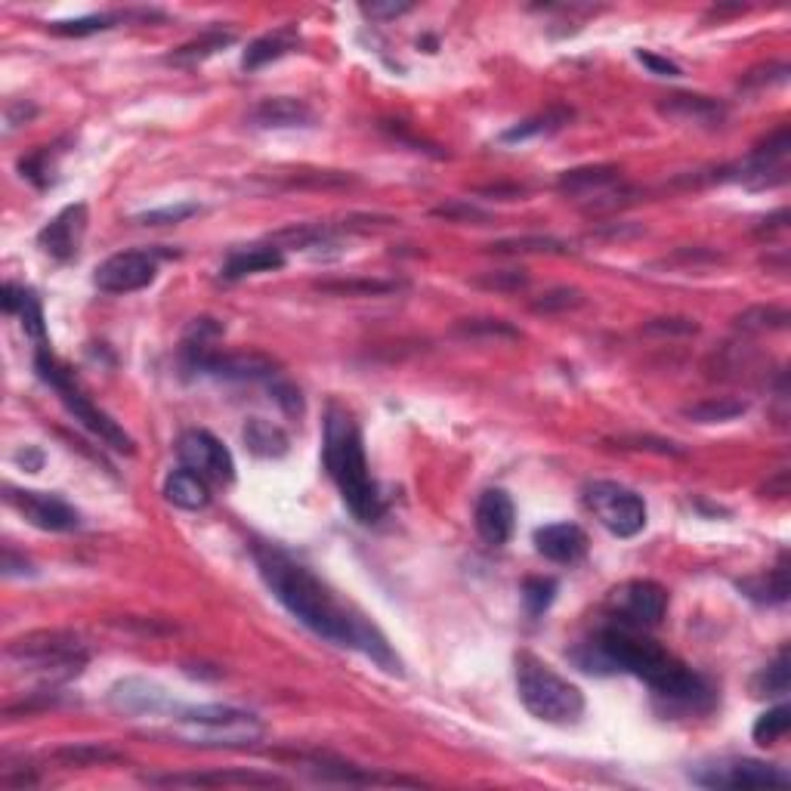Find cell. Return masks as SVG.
Segmentation results:
<instances>
[{"label":"cell","instance_id":"1","mask_svg":"<svg viewBox=\"0 0 791 791\" xmlns=\"http://www.w3.org/2000/svg\"><path fill=\"white\" fill-rule=\"evenodd\" d=\"M253 557H257V569L267 581V588L300 625H306L324 640H331L334 647L359 649L362 656H368L375 665L390 674H402V662L393 647L387 644V637L362 615L343 610L306 566L291 559L288 554H282L279 547H257Z\"/></svg>","mask_w":791,"mask_h":791},{"label":"cell","instance_id":"2","mask_svg":"<svg viewBox=\"0 0 791 791\" xmlns=\"http://www.w3.org/2000/svg\"><path fill=\"white\" fill-rule=\"evenodd\" d=\"M578 662L585 671H628L634 677L647 681L659 696L681 701L686 708L711 705V686L656 640L644 637L640 628H628V625L603 628L585 647V652H578Z\"/></svg>","mask_w":791,"mask_h":791},{"label":"cell","instance_id":"3","mask_svg":"<svg viewBox=\"0 0 791 791\" xmlns=\"http://www.w3.org/2000/svg\"><path fill=\"white\" fill-rule=\"evenodd\" d=\"M322 461L328 476L341 492L343 504L350 507V513L365 526H375L387 507H383L378 483L371 480V470H368L359 424L353 421V414L338 405H331L324 417Z\"/></svg>","mask_w":791,"mask_h":791},{"label":"cell","instance_id":"4","mask_svg":"<svg viewBox=\"0 0 791 791\" xmlns=\"http://www.w3.org/2000/svg\"><path fill=\"white\" fill-rule=\"evenodd\" d=\"M174 736L204 748H245L263 739V723L233 705H192L174 711Z\"/></svg>","mask_w":791,"mask_h":791},{"label":"cell","instance_id":"5","mask_svg":"<svg viewBox=\"0 0 791 791\" xmlns=\"http://www.w3.org/2000/svg\"><path fill=\"white\" fill-rule=\"evenodd\" d=\"M517 693L526 711L544 723H576L585 715V693L529 652L517 656Z\"/></svg>","mask_w":791,"mask_h":791},{"label":"cell","instance_id":"6","mask_svg":"<svg viewBox=\"0 0 791 791\" xmlns=\"http://www.w3.org/2000/svg\"><path fill=\"white\" fill-rule=\"evenodd\" d=\"M7 656L25 671L44 674L50 684H62L78 677L87 665V647L72 630H32L25 637L10 640Z\"/></svg>","mask_w":791,"mask_h":791},{"label":"cell","instance_id":"7","mask_svg":"<svg viewBox=\"0 0 791 791\" xmlns=\"http://www.w3.org/2000/svg\"><path fill=\"white\" fill-rule=\"evenodd\" d=\"M35 368H37V378L54 387L56 393H59V399H62V405L69 409V414H72L84 430H91L96 439H103V442L111 446L115 451H127V454L133 451V439H130V436H127V433L121 430L103 409H96L91 399L74 387L69 368H62L44 346L37 350Z\"/></svg>","mask_w":791,"mask_h":791},{"label":"cell","instance_id":"8","mask_svg":"<svg viewBox=\"0 0 791 791\" xmlns=\"http://www.w3.org/2000/svg\"><path fill=\"white\" fill-rule=\"evenodd\" d=\"M588 507L600 520V526L610 529L615 539H634L647 526V504L634 488L622 486V483H610V480L591 483Z\"/></svg>","mask_w":791,"mask_h":791},{"label":"cell","instance_id":"9","mask_svg":"<svg viewBox=\"0 0 791 791\" xmlns=\"http://www.w3.org/2000/svg\"><path fill=\"white\" fill-rule=\"evenodd\" d=\"M689 776L693 782L708 789H786L791 782L786 770L764 760H730V764L699 767Z\"/></svg>","mask_w":791,"mask_h":791},{"label":"cell","instance_id":"10","mask_svg":"<svg viewBox=\"0 0 791 791\" xmlns=\"http://www.w3.org/2000/svg\"><path fill=\"white\" fill-rule=\"evenodd\" d=\"M612 606L618 612V625L628 628H656L668 612V591L659 581L637 578L612 591Z\"/></svg>","mask_w":791,"mask_h":791},{"label":"cell","instance_id":"11","mask_svg":"<svg viewBox=\"0 0 791 791\" xmlns=\"http://www.w3.org/2000/svg\"><path fill=\"white\" fill-rule=\"evenodd\" d=\"M155 272H158V263L149 251H121L111 253L96 267L93 282L106 294H133V291L149 288L155 282Z\"/></svg>","mask_w":791,"mask_h":791},{"label":"cell","instance_id":"12","mask_svg":"<svg viewBox=\"0 0 791 791\" xmlns=\"http://www.w3.org/2000/svg\"><path fill=\"white\" fill-rule=\"evenodd\" d=\"M177 458L182 468L196 470L204 480L214 483H233L235 480V461L229 449L216 439L214 433L208 430H186L177 442Z\"/></svg>","mask_w":791,"mask_h":791},{"label":"cell","instance_id":"13","mask_svg":"<svg viewBox=\"0 0 791 791\" xmlns=\"http://www.w3.org/2000/svg\"><path fill=\"white\" fill-rule=\"evenodd\" d=\"M7 501L10 507H16L25 520L44 529V532H72L81 526V517L72 504H66L56 495L47 492H28V488H13L7 486Z\"/></svg>","mask_w":791,"mask_h":791},{"label":"cell","instance_id":"14","mask_svg":"<svg viewBox=\"0 0 791 791\" xmlns=\"http://www.w3.org/2000/svg\"><path fill=\"white\" fill-rule=\"evenodd\" d=\"M84 233H87V204H69L40 229L37 241L56 260H72L81 248Z\"/></svg>","mask_w":791,"mask_h":791},{"label":"cell","instance_id":"15","mask_svg":"<svg viewBox=\"0 0 791 791\" xmlns=\"http://www.w3.org/2000/svg\"><path fill=\"white\" fill-rule=\"evenodd\" d=\"M513 522H517V510L513 501L504 488H486L476 501V532L480 539L492 544V547H501L513 535Z\"/></svg>","mask_w":791,"mask_h":791},{"label":"cell","instance_id":"16","mask_svg":"<svg viewBox=\"0 0 791 791\" xmlns=\"http://www.w3.org/2000/svg\"><path fill=\"white\" fill-rule=\"evenodd\" d=\"M111 705L125 715H140V718H158L164 711H177V705L164 693L158 684H149L140 677H127L111 689Z\"/></svg>","mask_w":791,"mask_h":791},{"label":"cell","instance_id":"17","mask_svg":"<svg viewBox=\"0 0 791 791\" xmlns=\"http://www.w3.org/2000/svg\"><path fill=\"white\" fill-rule=\"evenodd\" d=\"M535 551L551 563L572 566L588 554V535L576 522H554L535 532Z\"/></svg>","mask_w":791,"mask_h":791},{"label":"cell","instance_id":"18","mask_svg":"<svg viewBox=\"0 0 791 791\" xmlns=\"http://www.w3.org/2000/svg\"><path fill=\"white\" fill-rule=\"evenodd\" d=\"M285 267V253L279 245H251V248H238L226 257L223 263V279L226 282H238L245 275H257V272L282 270Z\"/></svg>","mask_w":791,"mask_h":791},{"label":"cell","instance_id":"19","mask_svg":"<svg viewBox=\"0 0 791 791\" xmlns=\"http://www.w3.org/2000/svg\"><path fill=\"white\" fill-rule=\"evenodd\" d=\"M253 127H267V130H282V127H309L316 121L312 108L300 103V99H291V96H272L263 99L260 106H253L251 111Z\"/></svg>","mask_w":791,"mask_h":791},{"label":"cell","instance_id":"20","mask_svg":"<svg viewBox=\"0 0 791 791\" xmlns=\"http://www.w3.org/2000/svg\"><path fill=\"white\" fill-rule=\"evenodd\" d=\"M618 177V167L612 164H593V167H576V170H566L559 177L557 189L563 196L569 198H591V196H606Z\"/></svg>","mask_w":791,"mask_h":791},{"label":"cell","instance_id":"21","mask_svg":"<svg viewBox=\"0 0 791 791\" xmlns=\"http://www.w3.org/2000/svg\"><path fill=\"white\" fill-rule=\"evenodd\" d=\"M164 498L174 507H180V510H204L211 504V488H208V480L201 473L180 468L174 470V473H167Z\"/></svg>","mask_w":791,"mask_h":791},{"label":"cell","instance_id":"22","mask_svg":"<svg viewBox=\"0 0 791 791\" xmlns=\"http://www.w3.org/2000/svg\"><path fill=\"white\" fill-rule=\"evenodd\" d=\"M297 44H300L297 28H291V25L275 28L270 35L257 37L253 44H248V50L241 56V69H245V72H257V69H263L272 59H282L285 54H291Z\"/></svg>","mask_w":791,"mask_h":791},{"label":"cell","instance_id":"23","mask_svg":"<svg viewBox=\"0 0 791 791\" xmlns=\"http://www.w3.org/2000/svg\"><path fill=\"white\" fill-rule=\"evenodd\" d=\"M149 782L158 786H285L279 776L229 770V774H177V776H149Z\"/></svg>","mask_w":791,"mask_h":791},{"label":"cell","instance_id":"24","mask_svg":"<svg viewBox=\"0 0 791 791\" xmlns=\"http://www.w3.org/2000/svg\"><path fill=\"white\" fill-rule=\"evenodd\" d=\"M241 439H245L248 451L257 454V458H282L291 449L288 433L282 430L279 424L267 421V417H251L245 424V430H241Z\"/></svg>","mask_w":791,"mask_h":791},{"label":"cell","instance_id":"25","mask_svg":"<svg viewBox=\"0 0 791 791\" xmlns=\"http://www.w3.org/2000/svg\"><path fill=\"white\" fill-rule=\"evenodd\" d=\"M0 304L7 312H16L19 319H22V328L32 334V338H44V309H40V300L35 297V291L28 288H19L13 282H7L3 291H0Z\"/></svg>","mask_w":791,"mask_h":791},{"label":"cell","instance_id":"26","mask_svg":"<svg viewBox=\"0 0 791 791\" xmlns=\"http://www.w3.org/2000/svg\"><path fill=\"white\" fill-rule=\"evenodd\" d=\"M668 115L674 118H684V121H696V125H715L723 118V106L708 99V96H689V93H677L671 96L665 106Z\"/></svg>","mask_w":791,"mask_h":791},{"label":"cell","instance_id":"27","mask_svg":"<svg viewBox=\"0 0 791 791\" xmlns=\"http://www.w3.org/2000/svg\"><path fill=\"white\" fill-rule=\"evenodd\" d=\"M748 412V402L742 399H730V396H718V399H701L696 405H686L684 417L696 421V424H727L736 421Z\"/></svg>","mask_w":791,"mask_h":791},{"label":"cell","instance_id":"28","mask_svg":"<svg viewBox=\"0 0 791 791\" xmlns=\"http://www.w3.org/2000/svg\"><path fill=\"white\" fill-rule=\"evenodd\" d=\"M739 588L760 603H786L789 600V569H786V563H779L770 576L739 581Z\"/></svg>","mask_w":791,"mask_h":791},{"label":"cell","instance_id":"29","mask_svg":"<svg viewBox=\"0 0 791 791\" xmlns=\"http://www.w3.org/2000/svg\"><path fill=\"white\" fill-rule=\"evenodd\" d=\"M752 689H755V696H770V699L789 693V649H782L774 662L757 674L752 681Z\"/></svg>","mask_w":791,"mask_h":791},{"label":"cell","instance_id":"30","mask_svg":"<svg viewBox=\"0 0 791 791\" xmlns=\"http://www.w3.org/2000/svg\"><path fill=\"white\" fill-rule=\"evenodd\" d=\"M566 111H547V115H535V118H529V121H520V125H513L510 130H504L501 133V143H526V140H532V137H544V133H554L559 127L566 125Z\"/></svg>","mask_w":791,"mask_h":791},{"label":"cell","instance_id":"31","mask_svg":"<svg viewBox=\"0 0 791 791\" xmlns=\"http://www.w3.org/2000/svg\"><path fill=\"white\" fill-rule=\"evenodd\" d=\"M495 253H559L566 251V241L551 238V235H520V238H504L488 245Z\"/></svg>","mask_w":791,"mask_h":791},{"label":"cell","instance_id":"32","mask_svg":"<svg viewBox=\"0 0 791 791\" xmlns=\"http://www.w3.org/2000/svg\"><path fill=\"white\" fill-rule=\"evenodd\" d=\"M233 40H235L233 32H208V35H201L198 40H192V44L180 47L177 54L170 56V62H201V59L214 56L216 50L229 47Z\"/></svg>","mask_w":791,"mask_h":791},{"label":"cell","instance_id":"33","mask_svg":"<svg viewBox=\"0 0 791 791\" xmlns=\"http://www.w3.org/2000/svg\"><path fill=\"white\" fill-rule=\"evenodd\" d=\"M789 727H791V708L789 705H776V708L764 711V715L757 718L752 736H755V742H760V745H774V742H779V739L789 733Z\"/></svg>","mask_w":791,"mask_h":791},{"label":"cell","instance_id":"34","mask_svg":"<svg viewBox=\"0 0 791 791\" xmlns=\"http://www.w3.org/2000/svg\"><path fill=\"white\" fill-rule=\"evenodd\" d=\"M554 593H557V581L554 578H529L522 585V600H526V610L529 615H541L554 603Z\"/></svg>","mask_w":791,"mask_h":791},{"label":"cell","instance_id":"35","mask_svg":"<svg viewBox=\"0 0 791 791\" xmlns=\"http://www.w3.org/2000/svg\"><path fill=\"white\" fill-rule=\"evenodd\" d=\"M54 757L72 764V767H84V764H108V760H118L121 755H115L106 745H66Z\"/></svg>","mask_w":791,"mask_h":791},{"label":"cell","instance_id":"36","mask_svg":"<svg viewBox=\"0 0 791 791\" xmlns=\"http://www.w3.org/2000/svg\"><path fill=\"white\" fill-rule=\"evenodd\" d=\"M789 322V312L779 309V306H755L748 312H742L736 319L739 328L745 331H764V328H786Z\"/></svg>","mask_w":791,"mask_h":791},{"label":"cell","instance_id":"37","mask_svg":"<svg viewBox=\"0 0 791 791\" xmlns=\"http://www.w3.org/2000/svg\"><path fill=\"white\" fill-rule=\"evenodd\" d=\"M585 304V294L578 288H554L547 291V294H541L539 300L532 304L535 312H544V316H551V312H569V309H578V306Z\"/></svg>","mask_w":791,"mask_h":791},{"label":"cell","instance_id":"38","mask_svg":"<svg viewBox=\"0 0 791 791\" xmlns=\"http://www.w3.org/2000/svg\"><path fill=\"white\" fill-rule=\"evenodd\" d=\"M454 331L464 338H520V331L501 319H464L454 324Z\"/></svg>","mask_w":791,"mask_h":791},{"label":"cell","instance_id":"39","mask_svg":"<svg viewBox=\"0 0 791 791\" xmlns=\"http://www.w3.org/2000/svg\"><path fill=\"white\" fill-rule=\"evenodd\" d=\"M476 285L488 291H520L529 285V275L522 270L488 272V275H480V279H476Z\"/></svg>","mask_w":791,"mask_h":791},{"label":"cell","instance_id":"40","mask_svg":"<svg viewBox=\"0 0 791 791\" xmlns=\"http://www.w3.org/2000/svg\"><path fill=\"white\" fill-rule=\"evenodd\" d=\"M118 16H84L74 19V22H54L56 35H93V32H103V28H111V22Z\"/></svg>","mask_w":791,"mask_h":791},{"label":"cell","instance_id":"41","mask_svg":"<svg viewBox=\"0 0 791 791\" xmlns=\"http://www.w3.org/2000/svg\"><path fill=\"white\" fill-rule=\"evenodd\" d=\"M192 214H198V204H170V208H158V211H145L137 220L143 226H167V223H180Z\"/></svg>","mask_w":791,"mask_h":791},{"label":"cell","instance_id":"42","mask_svg":"<svg viewBox=\"0 0 791 791\" xmlns=\"http://www.w3.org/2000/svg\"><path fill=\"white\" fill-rule=\"evenodd\" d=\"M319 291H331V294H387V291H396V285L390 282H322Z\"/></svg>","mask_w":791,"mask_h":791},{"label":"cell","instance_id":"43","mask_svg":"<svg viewBox=\"0 0 791 791\" xmlns=\"http://www.w3.org/2000/svg\"><path fill=\"white\" fill-rule=\"evenodd\" d=\"M436 216H446V220H454V223H468V220H488L486 211L473 208L468 201H451V204H442L433 211Z\"/></svg>","mask_w":791,"mask_h":791},{"label":"cell","instance_id":"44","mask_svg":"<svg viewBox=\"0 0 791 791\" xmlns=\"http://www.w3.org/2000/svg\"><path fill=\"white\" fill-rule=\"evenodd\" d=\"M647 331L649 334H656V331H662V334H696L699 324L693 319H652L647 324Z\"/></svg>","mask_w":791,"mask_h":791},{"label":"cell","instance_id":"45","mask_svg":"<svg viewBox=\"0 0 791 791\" xmlns=\"http://www.w3.org/2000/svg\"><path fill=\"white\" fill-rule=\"evenodd\" d=\"M637 59H640L647 69H652L656 74H665V78H677V74H681V66H674V62L665 59V56H656V54H647V50H640Z\"/></svg>","mask_w":791,"mask_h":791},{"label":"cell","instance_id":"46","mask_svg":"<svg viewBox=\"0 0 791 791\" xmlns=\"http://www.w3.org/2000/svg\"><path fill=\"white\" fill-rule=\"evenodd\" d=\"M409 10H412V3H365L362 7V13L371 19H393L409 13Z\"/></svg>","mask_w":791,"mask_h":791},{"label":"cell","instance_id":"47","mask_svg":"<svg viewBox=\"0 0 791 791\" xmlns=\"http://www.w3.org/2000/svg\"><path fill=\"white\" fill-rule=\"evenodd\" d=\"M16 461H22V464H25V470H28V473H35V470H40V464H44V454H40V451L32 449V446H28V449H25V451H19Z\"/></svg>","mask_w":791,"mask_h":791}]
</instances>
